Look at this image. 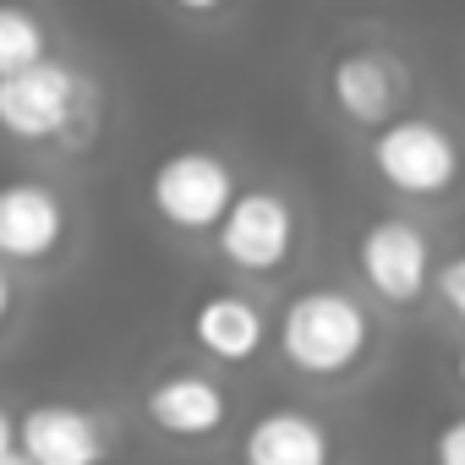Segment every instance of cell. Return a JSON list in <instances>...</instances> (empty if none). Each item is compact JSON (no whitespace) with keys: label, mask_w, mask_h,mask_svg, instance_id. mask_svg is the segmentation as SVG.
Masks as SVG:
<instances>
[{"label":"cell","mask_w":465,"mask_h":465,"mask_svg":"<svg viewBox=\"0 0 465 465\" xmlns=\"http://www.w3.org/2000/svg\"><path fill=\"white\" fill-rule=\"evenodd\" d=\"M23 318H28V274L0 258V351L23 334Z\"/></svg>","instance_id":"14"},{"label":"cell","mask_w":465,"mask_h":465,"mask_svg":"<svg viewBox=\"0 0 465 465\" xmlns=\"http://www.w3.org/2000/svg\"><path fill=\"white\" fill-rule=\"evenodd\" d=\"M432 454H438V460H449V465H465V416H460V421H449V427L432 438Z\"/></svg>","instance_id":"17"},{"label":"cell","mask_w":465,"mask_h":465,"mask_svg":"<svg viewBox=\"0 0 465 465\" xmlns=\"http://www.w3.org/2000/svg\"><path fill=\"white\" fill-rule=\"evenodd\" d=\"M0 465H28L23 432H17V411H12V405H0Z\"/></svg>","instance_id":"16"},{"label":"cell","mask_w":465,"mask_h":465,"mask_svg":"<svg viewBox=\"0 0 465 465\" xmlns=\"http://www.w3.org/2000/svg\"><path fill=\"white\" fill-rule=\"evenodd\" d=\"M77 242H83V208L61 181L39 170L0 175V258L12 269L50 274L77 252Z\"/></svg>","instance_id":"3"},{"label":"cell","mask_w":465,"mask_h":465,"mask_svg":"<svg viewBox=\"0 0 465 465\" xmlns=\"http://www.w3.org/2000/svg\"><path fill=\"white\" fill-rule=\"evenodd\" d=\"M367 159H372L378 181L400 197H443V192H454V181L465 170L454 132L427 115H394V121L372 126Z\"/></svg>","instance_id":"6"},{"label":"cell","mask_w":465,"mask_h":465,"mask_svg":"<svg viewBox=\"0 0 465 465\" xmlns=\"http://www.w3.org/2000/svg\"><path fill=\"white\" fill-rule=\"evenodd\" d=\"M55 23L34 0H0V77H12L45 55H55Z\"/></svg>","instance_id":"13"},{"label":"cell","mask_w":465,"mask_h":465,"mask_svg":"<svg viewBox=\"0 0 465 465\" xmlns=\"http://www.w3.org/2000/svg\"><path fill=\"white\" fill-rule=\"evenodd\" d=\"M186 334H192V345H197L208 361H219V367H247V361H258L263 345H269V318H263V307H258L252 296H242V291H213V296H203V302L192 307Z\"/></svg>","instance_id":"11"},{"label":"cell","mask_w":465,"mask_h":465,"mask_svg":"<svg viewBox=\"0 0 465 465\" xmlns=\"http://www.w3.org/2000/svg\"><path fill=\"white\" fill-rule=\"evenodd\" d=\"M454 378H460V389H465V345H460V356H454Z\"/></svg>","instance_id":"19"},{"label":"cell","mask_w":465,"mask_h":465,"mask_svg":"<svg viewBox=\"0 0 465 465\" xmlns=\"http://www.w3.org/2000/svg\"><path fill=\"white\" fill-rule=\"evenodd\" d=\"M302 247V208L280 186H242L213 230V252L242 280H274Z\"/></svg>","instance_id":"5"},{"label":"cell","mask_w":465,"mask_h":465,"mask_svg":"<svg viewBox=\"0 0 465 465\" xmlns=\"http://www.w3.org/2000/svg\"><path fill=\"white\" fill-rule=\"evenodd\" d=\"M242 192V175L219 148L208 143H186V148H170L153 170H148V208L153 219L181 242H197V236H213L224 208L236 203Z\"/></svg>","instance_id":"4"},{"label":"cell","mask_w":465,"mask_h":465,"mask_svg":"<svg viewBox=\"0 0 465 465\" xmlns=\"http://www.w3.org/2000/svg\"><path fill=\"white\" fill-rule=\"evenodd\" d=\"M230 389L203 367H175L143 389V421L170 443H208L230 421Z\"/></svg>","instance_id":"9"},{"label":"cell","mask_w":465,"mask_h":465,"mask_svg":"<svg viewBox=\"0 0 465 465\" xmlns=\"http://www.w3.org/2000/svg\"><path fill=\"white\" fill-rule=\"evenodd\" d=\"M329 104L351 126H383L405 104V66L378 45L340 50L329 61Z\"/></svg>","instance_id":"10"},{"label":"cell","mask_w":465,"mask_h":465,"mask_svg":"<svg viewBox=\"0 0 465 465\" xmlns=\"http://www.w3.org/2000/svg\"><path fill=\"white\" fill-rule=\"evenodd\" d=\"M17 432L34 465H94L121 449V416L88 400H34L17 411Z\"/></svg>","instance_id":"7"},{"label":"cell","mask_w":465,"mask_h":465,"mask_svg":"<svg viewBox=\"0 0 465 465\" xmlns=\"http://www.w3.org/2000/svg\"><path fill=\"white\" fill-rule=\"evenodd\" d=\"M0 137L50 159L94 153L104 137V83L61 50L0 77Z\"/></svg>","instance_id":"1"},{"label":"cell","mask_w":465,"mask_h":465,"mask_svg":"<svg viewBox=\"0 0 465 465\" xmlns=\"http://www.w3.org/2000/svg\"><path fill=\"white\" fill-rule=\"evenodd\" d=\"M432 291H438V296H443V307H449V312L465 323V252H460V258H449V263L438 269Z\"/></svg>","instance_id":"15"},{"label":"cell","mask_w":465,"mask_h":465,"mask_svg":"<svg viewBox=\"0 0 465 465\" xmlns=\"http://www.w3.org/2000/svg\"><path fill=\"white\" fill-rule=\"evenodd\" d=\"M164 6H170L175 17H186V23H213L230 0H164Z\"/></svg>","instance_id":"18"},{"label":"cell","mask_w":465,"mask_h":465,"mask_svg":"<svg viewBox=\"0 0 465 465\" xmlns=\"http://www.w3.org/2000/svg\"><path fill=\"white\" fill-rule=\"evenodd\" d=\"M334 454L329 427L302 405H269L242 432V460L252 465H323Z\"/></svg>","instance_id":"12"},{"label":"cell","mask_w":465,"mask_h":465,"mask_svg":"<svg viewBox=\"0 0 465 465\" xmlns=\"http://www.w3.org/2000/svg\"><path fill=\"white\" fill-rule=\"evenodd\" d=\"M356 274H361V285L378 302L416 307L432 291V280H438L421 224H411L400 213H378L372 224H361V236H356Z\"/></svg>","instance_id":"8"},{"label":"cell","mask_w":465,"mask_h":465,"mask_svg":"<svg viewBox=\"0 0 465 465\" xmlns=\"http://www.w3.org/2000/svg\"><path fill=\"white\" fill-rule=\"evenodd\" d=\"M274 351L291 372H302L312 383L351 378L372 351V312L340 285L296 291L274 323Z\"/></svg>","instance_id":"2"}]
</instances>
